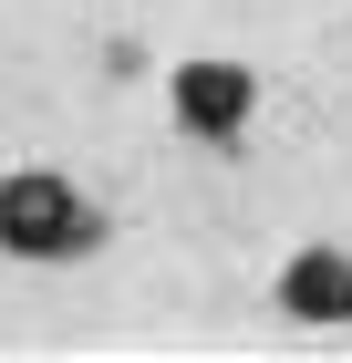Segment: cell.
Here are the masks:
<instances>
[{"mask_svg":"<svg viewBox=\"0 0 352 363\" xmlns=\"http://www.w3.org/2000/svg\"><path fill=\"white\" fill-rule=\"evenodd\" d=\"M104 239V208L52 167H11L0 177V250L11 259H83Z\"/></svg>","mask_w":352,"mask_h":363,"instance_id":"1","label":"cell"},{"mask_svg":"<svg viewBox=\"0 0 352 363\" xmlns=\"http://www.w3.org/2000/svg\"><path fill=\"white\" fill-rule=\"evenodd\" d=\"M176 125L187 135H208V145H228L249 125V104H259V84H249V62H217V52H197V62H176Z\"/></svg>","mask_w":352,"mask_h":363,"instance_id":"2","label":"cell"},{"mask_svg":"<svg viewBox=\"0 0 352 363\" xmlns=\"http://www.w3.org/2000/svg\"><path fill=\"white\" fill-rule=\"evenodd\" d=\"M280 311L290 322H352V259L342 250H300L280 270Z\"/></svg>","mask_w":352,"mask_h":363,"instance_id":"3","label":"cell"}]
</instances>
